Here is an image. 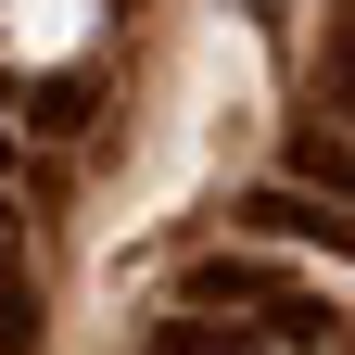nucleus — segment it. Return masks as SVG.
Wrapping results in <instances>:
<instances>
[{
  "label": "nucleus",
  "instance_id": "f257e3e1",
  "mask_svg": "<svg viewBox=\"0 0 355 355\" xmlns=\"http://www.w3.org/2000/svg\"><path fill=\"white\" fill-rule=\"evenodd\" d=\"M178 304H241V318L279 330V343H330V304L304 292V279H266L254 254H203L191 279H178Z\"/></svg>",
  "mask_w": 355,
  "mask_h": 355
},
{
  "label": "nucleus",
  "instance_id": "f03ea898",
  "mask_svg": "<svg viewBox=\"0 0 355 355\" xmlns=\"http://www.w3.org/2000/svg\"><path fill=\"white\" fill-rule=\"evenodd\" d=\"M51 318H38V266H26V229H13V191H0V355H38Z\"/></svg>",
  "mask_w": 355,
  "mask_h": 355
},
{
  "label": "nucleus",
  "instance_id": "7ed1b4c3",
  "mask_svg": "<svg viewBox=\"0 0 355 355\" xmlns=\"http://www.w3.org/2000/svg\"><path fill=\"white\" fill-rule=\"evenodd\" d=\"M229 216L266 229V241H330V254H343V191H330V203H318V191H241Z\"/></svg>",
  "mask_w": 355,
  "mask_h": 355
}]
</instances>
